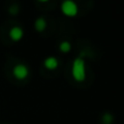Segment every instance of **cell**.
Masks as SVG:
<instances>
[{
  "instance_id": "cell-1",
  "label": "cell",
  "mask_w": 124,
  "mask_h": 124,
  "mask_svg": "<svg viewBox=\"0 0 124 124\" xmlns=\"http://www.w3.org/2000/svg\"><path fill=\"white\" fill-rule=\"evenodd\" d=\"M72 74L73 78L78 82L84 80L85 78V68H84V62L82 58H77L73 62V67H72Z\"/></svg>"
},
{
  "instance_id": "cell-2",
  "label": "cell",
  "mask_w": 124,
  "mask_h": 124,
  "mask_svg": "<svg viewBox=\"0 0 124 124\" xmlns=\"http://www.w3.org/2000/svg\"><path fill=\"white\" fill-rule=\"evenodd\" d=\"M62 12L67 16H76L78 12V6L73 1H65L62 4Z\"/></svg>"
},
{
  "instance_id": "cell-3",
  "label": "cell",
  "mask_w": 124,
  "mask_h": 124,
  "mask_svg": "<svg viewBox=\"0 0 124 124\" xmlns=\"http://www.w3.org/2000/svg\"><path fill=\"white\" fill-rule=\"evenodd\" d=\"M14 76L18 79H23L28 76V68L24 65H17L14 68Z\"/></svg>"
},
{
  "instance_id": "cell-4",
  "label": "cell",
  "mask_w": 124,
  "mask_h": 124,
  "mask_svg": "<svg viewBox=\"0 0 124 124\" xmlns=\"http://www.w3.org/2000/svg\"><path fill=\"white\" fill-rule=\"evenodd\" d=\"M22 35H23V32H22V29H21L20 27H14V28L10 31V37H11V39L15 40V41L20 40V39L22 38Z\"/></svg>"
},
{
  "instance_id": "cell-5",
  "label": "cell",
  "mask_w": 124,
  "mask_h": 124,
  "mask_svg": "<svg viewBox=\"0 0 124 124\" xmlns=\"http://www.w3.org/2000/svg\"><path fill=\"white\" fill-rule=\"evenodd\" d=\"M44 65H45V67L49 68V70H55V68L57 67V65H58V61H57L55 57H47V58L45 60V62H44Z\"/></svg>"
},
{
  "instance_id": "cell-6",
  "label": "cell",
  "mask_w": 124,
  "mask_h": 124,
  "mask_svg": "<svg viewBox=\"0 0 124 124\" xmlns=\"http://www.w3.org/2000/svg\"><path fill=\"white\" fill-rule=\"evenodd\" d=\"M45 27H46V22H45V20L44 18H38L37 21H35V29L38 31V32H43L44 29H45Z\"/></svg>"
},
{
  "instance_id": "cell-7",
  "label": "cell",
  "mask_w": 124,
  "mask_h": 124,
  "mask_svg": "<svg viewBox=\"0 0 124 124\" xmlns=\"http://www.w3.org/2000/svg\"><path fill=\"white\" fill-rule=\"evenodd\" d=\"M60 49H61V51H62V52H68V51L71 50V44H70V43H67V41H63V43H61Z\"/></svg>"
},
{
  "instance_id": "cell-8",
  "label": "cell",
  "mask_w": 124,
  "mask_h": 124,
  "mask_svg": "<svg viewBox=\"0 0 124 124\" xmlns=\"http://www.w3.org/2000/svg\"><path fill=\"white\" fill-rule=\"evenodd\" d=\"M112 122V116L111 114H105L103 116V123L105 124H109Z\"/></svg>"
},
{
  "instance_id": "cell-9",
  "label": "cell",
  "mask_w": 124,
  "mask_h": 124,
  "mask_svg": "<svg viewBox=\"0 0 124 124\" xmlns=\"http://www.w3.org/2000/svg\"><path fill=\"white\" fill-rule=\"evenodd\" d=\"M10 12H11V14H16V12H18V10H16V8H12Z\"/></svg>"
}]
</instances>
